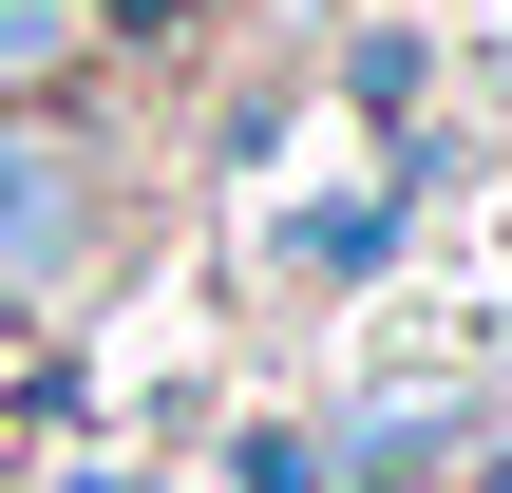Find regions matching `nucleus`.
<instances>
[{"instance_id":"f257e3e1","label":"nucleus","mask_w":512,"mask_h":493,"mask_svg":"<svg viewBox=\"0 0 512 493\" xmlns=\"http://www.w3.org/2000/svg\"><path fill=\"white\" fill-rule=\"evenodd\" d=\"M57 247H76V171H57L38 133H0V285H19V266H57Z\"/></svg>"}]
</instances>
